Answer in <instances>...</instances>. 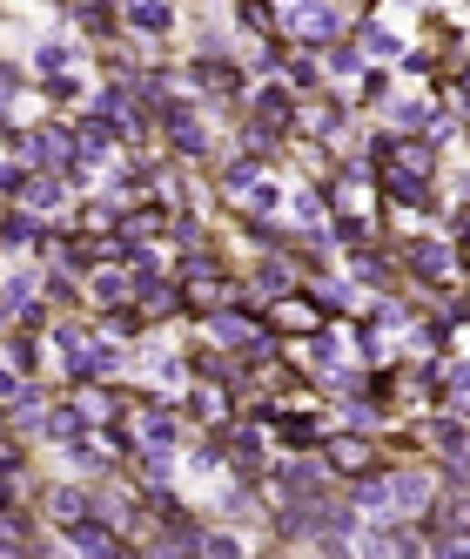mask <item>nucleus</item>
Segmentation results:
<instances>
[{"instance_id": "f257e3e1", "label": "nucleus", "mask_w": 470, "mask_h": 559, "mask_svg": "<svg viewBox=\"0 0 470 559\" xmlns=\"http://www.w3.org/2000/svg\"><path fill=\"white\" fill-rule=\"evenodd\" d=\"M424 505H430L424 472H390V479L363 485V513H376V519H404V513H424Z\"/></svg>"}, {"instance_id": "f03ea898", "label": "nucleus", "mask_w": 470, "mask_h": 559, "mask_svg": "<svg viewBox=\"0 0 470 559\" xmlns=\"http://www.w3.org/2000/svg\"><path fill=\"white\" fill-rule=\"evenodd\" d=\"M295 128V95L289 88H255L249 101V156H269V142H283Z\"/></svg>"}, {"instance_id": "7ed1b4c3", "label": "nucleus", "mask_w": 470, "mask_h": 559, "mask_svg": "<svg viewBox=\"0 0 470 559\" xmlns=\"http://www.w3.org/2000/svg\"><path fill=\"white\" fill-rule=\"evenodd\" d=\"M155 122H162V135H168V148H175V156H208V128H202V115L188 108V101H162V108H155Z\"/></svg>"}, {"instance_id": "20e7f679", "label": "nucleus", "mask_w": 470, "mask_h": 559, "mask_svg": "<svg viewBox=\"0 0 470 559\" xmlns=\"http://www.w3.org/2000/svg\"><path fill=\"white\" fill-rule=\"evenodd\" d=\"M188 81H195V88L202 95H242V67L229 61V55H222V47H202V55H195V67H188Z\"/></svg>"}, {"instance_id": "39448f33", "label": "nucleus", "mask_w": 470, "mask_h": 559, "mask_svg": "<svg viewBox=\"0 0 470 559\" xmlns=\"http://www.w3.org/2000/svg\"><path fill=\"white\" fill-rule=\"evenodd\" d=\"M323 465L343 472V479H370V472H376V445H370V438H336V445H323Z\"/></svg>"}, {"instance_id": "423d86ee", "label": "nucleus", "mask_w": 470, "mask_h": 559, "mask_svg": "<svg viewBox=\"0 0 470 559\" xmlns=\"http://www.w3.org/2000/svg\"><path fill=\"white\" fill-rule=\"evenodd\" d=\"M404 257H410V277H416V290H437V277L450 269V243H410Z\"/></svg>"}, {"instance_id": "0eeeda50", "label": "nucleus", "mask_w": 470, "mask_h": 559, "mask_svg": "<svg viewBox=\"0 0 470 559\" xmlns=\"http://www.w3.org/2000/svg\"><path fill=\"white\" fill-rule=\"evenodd\" d=\"M128 27H135V34H168V27H175V7H168V0H135V7H128Z\"/></svg>"}, {"instance_id": "6e6552de", "label": "nucleus", "mask_w": 470, "mask_h": 559, "mask_svg": "<svg viewBox=\"0 0 470 559\" xmlns=\"http://www.w3.org/2000/svg\"><path fill=\"white\" fill-rule=\"evenodd\" d=\"M269 432L283 438V445H316V432H323V425H316V418H303V412H275V418H269Z\"/></svg>"}, {"instance_id": "1a4fd4ad", "label": "nucleus", "mask_w": 470, "mask_h": 559, "mask_svg": "<svg viewBox=\"0 0 470 559\" xmlns=\"http://www.w3.org/2000/svg\"><path fill=\"white\" fill-rule=\"evenodd\" d=\"M27 189H34V162L21 156V162H0V202H27Z\"/></svg>"}, {"instance_id": "9d476101", "label": "nucleus", "mask_w": 470, "mask_h": 559, "mask_svg": "<svg viewBox=\"0 0 470 559\" xmlns=\"http://www.w3.org/2000/svg\"><path fill=\"white\" fill-rule=\"evenodd\" d=\"M128 297H135V283L121 277V269H101V277H95V303H101V310H115V303H128Z\"/></svg>"}, {"instance_id": "9b49d317", "label": "nucleus", "mask_w": 470, "mask_h": 559, "mask_svg": "<svg viewBox=\"0 0 470 559\" xmlns=\"http://www.w3.org/2000/svg\"><path fill=\"white\" fill-rule=\"evenodd\" d=\"M75 21L88 34H108L115 27V0H75Z\"/></svg>"}, {"instance_id": "f8f14e48", "label": "nucleus", "mask_w": 470, "mask_h": 559, "mask_svg": "<svg viewBox=\"0 0 470 559\" xmlns=\"http://www.w3.org/2000/svg\"><path fill=\"white\" fill-rule=\"evenodd\" d=\"M67 61H75V41H41V61L34 67H41V81H47V75H67Z\"/></svg>"}, {"instance_id": "ddd939ff", "label": "nucleus", "mask_w": 470, "mask_h": 559, "mask_svg": "<svg viewBox=\"0 0 470 559\" xmlns=\"http://www.w3.org/2000/svg\"><path fill=\"white\" fill-rule=\"evenodd\" d=\"M41 88H47V101H81V81L75 75H47Z\"/></svg>"}, {"instance_id": "4468645a", "label": "nucleus", "mask_w": 470, "mask_h": 559, "mask_svg": "<svg viewBox=\"0 0 470 559\" xmlns=\"http://www.w3.org/2000/svg\"><path fill=\"white\" fill-rule=\"evenodd\" d=\"M275 202H283V182H263V189H249V216H269Z\"/></svg>"}, {"instance_id": "2eb2a0df", "label": "nucleus", "mask_w": 470, "mask_h": 559, "mask_svg": "<svg viewBox=\"0 0 470 559\" xmlns=\"http://www.w3.org/2000/svg\"><path fill=\"white\" fill-rule=\"evenodd\" d=\"M7 351H14V364H21V371H41V351H34V337H7Z\"/></svg>"}, {"instance_id": "dca6fc26", "label": "nucleus", "mask_w": 470, "mask_h": 559, "mask_svg": "<svg viewBox=\"0 0 470 559\" xmlns=\"http://www.w3.org/2000/svg\"><path fill=\"white\" fill-rule=\"evenodd\" d=\"M363 47H370V55H396V41L383 27H370V21H363Z\"/></svg>"}]
</instances>
